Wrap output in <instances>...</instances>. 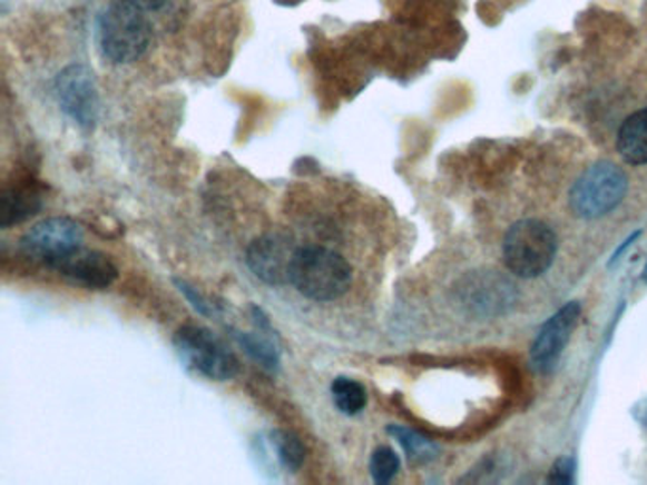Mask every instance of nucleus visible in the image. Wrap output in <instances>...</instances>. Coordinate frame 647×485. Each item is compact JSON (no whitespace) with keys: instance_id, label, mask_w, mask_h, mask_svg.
Returning a JSON list of instances; mask_svg holds the SVG:
<instances>
[{"instance_id":"obj_1","label":"nucleus","mask_w":647,"mask_h":485,"mask_svg":"<svg viewBox=\"0 0 647 485\" xmlns=\"http://www.w3.org/2000/svg\"><path fill=\"white\" fill-rule=\"evenodd\" d=\"M352 279L346 258L325 247H298L288 271V283L314 301L339 300L352 287Z\"/></svg>"},{"instance_id":"obj_2","label":"nucleus","mask_w":647,"mask_h":485,"mask_svg":"<svg viewBox=\"0 0 647 485\" xmlns=\"http://www.w3.org/2000/svg\"><path fill=\"white\" fill-rule=\"evenodd\" d=\"M145 10L128 0L112 2L99 18V46L112 63H134L150 44V23Z\"/></svg>"},{"instance_id":"obj_3","label":"nucleus","mask_w":647,"mask_h":485,"mask_svg":"<svg viewBox=\"0 0 647 485\" xmlns=\"http://www.w3.org/2000/svg\"><path fill=\"white\" fill-rule=\"evenodd\" d=\"M557 234L541 220H520L507 231L503 260L511 274L533 279L551 268L557 256Z\"/></svg>"},{"instance_id":"obj_4","label":"nucleus","mask_w":647,"mask_h":485,"mask_svg":"<svg viewBox=\"0 0 647 485\" xmlns=\"http://www.w3.org/2000/svg\"><path fill=\"white\" fill-rule=\"evenodd\" d=\"M627 190V172L611 161H598L571 186V212L585 220L606 217L621 204Z\"/></svg>"},{"instance_id":"obj_5","label":"nucleus","mask_w":647,"mask_h":485,"mask_svg":"<svg viewBox=\"0 0 647 485\" xmlns=\"http://www.w3.org/2000/svg\"><path fill=\"white\" fill-rule=\"evenodd\" d=\"M174 344L180 360L207 379L228 382L239 370L236 355L204 326H183Z\"/></svg>"},{"instance_id":"obj_6","label":"nucleus","mask_w":647,"mask_h":485,"mask_svg":"<svg viewBox=\"0 0 647 485\" xmlns=\"http://www.w3.org/2000/svg\"><path fill=\"white\" fill-rule=\"evenodd\" d=\"M82 228L72 218H46L35 224L26 236L21 237L20 250L35 263H42L50 268L61 256L82 247Z\"/></svg>"},{"instance_id":"obj_7","label":"nucleus","mask_w":647,"mask_h":485,"mask_svg":"<svg viewBox=\"0 0 647 485\" xmlns=\"http://www.w3.org/2000/svg\"><path fill=\"white\" fill-rule=\"evenodd\" d=\"M56 91L61 109L75 120V123L82 129L96 126L99 116V96L94 72L86 65H71L59 72Z\"/></svg>"},{"instance_id":"obj_8","label":"nucleus","mask_w":647,"mask_h":485,"mask_svg":"<svg viewBox=\"0 0 647 485\" xmlns=\"http://www.w3.org/2000/svg\"><path fill=\"white\" fill-rule=\"evenodd\" d=\"M296 249L291 237L283 234L258 237L247 249V266L266 285H287Z\"/></svg>"},{"instance_id":"obj_9","label":"nucleus","mask_w":647,"mask_h":485,"mask_svg":"<svg viewBox=\"0 0 647 485\" xmlns=\"http://www.w3.org/2000/svg\"><path fill=\"white\" fill-rule=\"evenodd\" d=\"M579 317H581L579 301H570L541 326L530 352L536 370L547 374L557 366L566 344L570 342L571 333L576 330Z\"/></svg>"},{"instance_id":"obj_10","label":"nucleus","mask_w":647,"mask_h":485,"mask_svg":"<svg viewBox=\"0 0 647 485\" xmlns=\"http://www.w3.org/2000/svg\"><path fill=\"white\" fill-rule=\"evenodd\" d=\"M50 269L58 271L67 281L91 290H105L118 279V268L109 256L99 250L86 249L84 245L61 256Z\"/></svg>"},{"instance_id":"obj_11","label":"nucleus","mask_w":647,"mask_h":485,"mask_svg":"<svg viewBox=\"0 0 647 485\" xmlns=\"http://www.w3.org/2000/svg\"><path fill=\"white\" fill-rule=\"evenodd\" d=\"M511 294H513V285L501 279L498 271H488V274L471 275L468 281L463 283L462 298L465 304L479 309V311H487V314H496V309L501 306L511 304Z\"/></svg>"},{"instance_id":"obj_12","label":"nucleus","mask_w":647,"mask_h":485,"mask_svg":"<svg viewBox=\"0 0 647 485\" xmlns=\"http://www.w3.org/2000/svg\"><path fill=\"white\" fill-rule=\"evenodd\" d=\"M617 150L630 166L647 164V109L638 110L623 121L617 133Z\"/></svg>"},{"instance_id":"obj_13","label":"nucleus","mask_w":647,"mask_h":485,"mask_svg":"<svg viewBox=\"0 0 647 485\" xmlns=\"http://www.w3.org/2000/svg\"><path fill=\"white\" fill-rule=\"evenodd\" d=\"M42 209L39 194L31 188H8L0 196V226L10 228Z\"/></svg>"},{"instance_id":"obj_14","label":"nucleus","mask_w":647,"mask_h":485,"mask_svg":"<svg viewBox=\"0 0 647 485\" xmlns=\"http://www.w3.org/2000/svg\"><path fill=\"white\" fill-rule=\"evenodd\" d=\"M264 330H269V328L258 326V334L236 333L234 338L253 360H257L266 370L276 372L280 368V352L268 334H264Z\"/></svg>"},{"instance_id":"obj_15","label":"nucleus","mask_w":647,"mask_h":485,"mask_svg":"<svg viewBox=\"0 0 647 485\" xmlns=\"http://www.w3.org/2000/svg\"><path fill=\"white\" fill-rule=\"evenodd\" d=\"M331 395H333L334 406L339 408L340 414L350 415V417L361 414L365 409L366 400H369L365 385L346 376L334 377L333 384H331Z\"/></svg>"},{"instance_id":"obj_16","label":"nucleus","mask_w":647,"mask_h":485,"mask_svg":"<svg viewBox=\"0 0 647 485\" xmlns=\"http://www.w3.org/2000/svg\"><path fill=\"white\" fill-rule=\"evenodd\" d=\"M388 433L403 446L404 454H406L409 461L416 463V465L431 463L439 455V446H437L435 442L425 438V436L412 430V428L391 425V427H388Z\"/></svg>"},{"instance_id":"obj_17","label":"nucleus","mask_w":647,"mask_h":485,"mask_svg":"<svg viewBox=\"0 0 647 485\" xmlns=\"http://www.w3.org/2000/svg\"><path fill=\"white\" fill-rule=\"evenodd\" d=\"M272 447L276 449L277 459L282 465L291 471L298 473L301 466L306 461V447L302 444L301 438L291 433V430H274L272 433Z\"/></svg>"},{"instance_id":"obj_18","label":"nucleus","mask_w":647,"mask_h":485,"mask_svg":"<svg viewBox=\"0 0 647 485\" xmlns=\"http://www.w3.org/2000/svg\"><path fill=\"white\" fill-rule=\"evenodd\" d=\"M401 468V459L391 447L382 446L374 449L371 457V476L376 484H390Z\"/></svg>"},{"instance_id":"obj_19","label":"nucleus","mask_w":647,"mask_h":485,"mask_svg":"<svg viewBox=\"0 0 647 485\" xmlns=\"http://www.w3.org/2000/svg\"><path fill=\"white\" fill-rule=\"evenodd\" d=\"M574 474H576V461L571 457H560V459L552 465L551 474L547 482L555 485H570L574 482Z\"/></svg>"},{"instance_id":"obj_20","label":"nucleus","mask_w":647,"mask_h":485,"mask_svg":"<svg viewBox=\"0 0 647 485\" xmlns=\"http://www.w3.org/2000/svg\"><path fill=\"white\" fill-rule=\"evenodd\" d=\"M177 287H179L180 293L185 294L186 300L193 304L196 311H199L202 315L213 314L212 304H209V301H207L206 298L196 290V288L190 287L186 281H177Z\"/></svg>"},{"instance_id":"obj_21","label":"nucleus","mask_w":647,"mask_h":485,"mask_svg":"<svg viewBox=\"0 0 647 485\" xmlns=\"http://www.w3.org/2000/svg\"><path fill=\"white\" fill-rule=\"evenodd\" d=\"M134 7L141 8V10H158V8L167 4V0H128Z\"/></svg>"},{"instance_id":"obj_22","label":"nucleus","mask_w":647,"mask_h":485,"mask_svg":"<svg viewBox=\"0 0 647 485\" xmlns=\"http://www.w3.org/2000/svg\"><path fill=\"white\" fill-rule=\"evenodd\" d=\"M640 234L641 231H635L633 236L628 237L627 241L623 242L621 249L617 250V253H614V256H611V264L617 263V260H619V256H621L623 253H625V250H627L628 247H630V245H633V242H635L636 239L640 237Z\"/></svg>"},{"instance_id":"obj_23","label":"nucleus","mask_w":647,"mask_h":485,"mask_svg":"<svg viewBox=\"0 0 647 485\" xmlns=\"http://www.w3.org/2000/svg\"><path fill=\"white\" fill-rule=\"evenodd\" d=\"M641 422L646 423V425H647V400H646V408L641 409Z\"/></svg>"},{"instance_id":"obj_24","label":"nucleus","mask_w":647,"mask_h":485,"mask_svg":"<svg viewBox=\"0 0 647 485\" xmlns=\"http://www.w3.org/2000/svg\"><path fill=\"white\" fill-rule=\"evenodd\" d=\"M644 281L647 283V266L644 268Z\"/></svg>"}]
</instances>
